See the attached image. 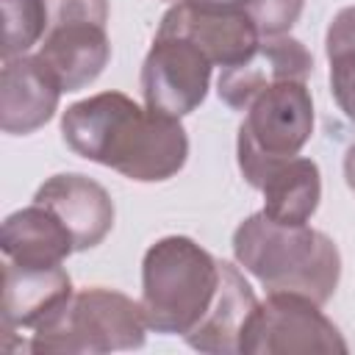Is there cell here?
I'll return each instance as SVG.
<instances>
[{
	"label": "cell",
	"instance_id": "6da1fadb",
	"mask_svg": "<svg viewBox=\"0 0 355 355\" xmlns=\"http://www.w3.org/2000/svg\"><path fill=\"white\" fill-rule=\"evenodd\" d=\"M61 136L75 155L139 183L169 180L189 158L180 119L141 108L122 92H100L72 103L61 114Z\"/></svg>",
	"mask_w": 355,
	"mask_h": 355
},
{
	"label": "cell",
	"instance_id": "7a4b0ae2",
	"mask_svg": "<svg viewBox=\"0 0 355 355\" xmlns=\"http://www.w3.org/2000/svg\"><path fill=\"white\" fill-rule=\"evenodd\" d=\"M233 255L261 280L266 294L288 291L324 305L341 277V255L330 236L305 225H283L263 211L247 216L233 233Z\"/></svg>",
	"mask_w": 355,
	"mask_h": 355
},
{
	"label": "cell",
	"instance_id": "3957f363",
	"mask_svg": "<svg viewBox=\"0 0 355 355\" xmlns=\"http://www.w3.org/2000/svg\"><path fill=\"white\" fill-rule=\"evenodd\" d=\"M219 272V261L194 239H158L141 261L139 302L147 327L166 336H186L211 308Z\"/></svg>",
	"mask_w": 355,
	"mask_h": 355
},
{
	"label": "cell",
	"instance_id": "277c9868",
	"mask_svg": "<svg viewBox=\"0 0 355 355\" xmlns=\"http://www.w3.org/2000/svg\"><path fill=\"white\" fill-rule=\"evenodd\" d=\"M147 319L141 302L128 294L92 286L67 302V308L31 333V352L100 355L116 349H139L144 344Z\"/></svg>",
	"mask_w": 355,
	"mask_h": 355
},
{
	"label": "cell",
	"instance_id": "5b68a950",
	"mask_svg": "<svg viewBox=\"0 0 355 355\" xmlns=\"http://www.w3.org/2000/svg\"><path fill=\"white\" fill-rule=\"evenodd\" d=\"M44 6L47 31L36 55L64 92H80L100 78L111 58L108 0H44Z\"/></svg>",
	"mask_w": 355,
	"mask_h": 355
},
{
	"label": "cell",
	"instance_id": "8992f818",
	"mask_svg": "<svg viewBox=\"0 0 355 355\" xmlns=\"http://www.w3.org/2000/svg\"><path fill=\"white\" fill-rule=\"evenodd\" d=\"M313 133V100L305 80H280L252 97L239 125V169L247 178L258 166L300 155Z\"/></svg>",
	"mask_w": 355,
	"mask_h": 355
},
{
	"label": "cell",
	"instance_id": "52a82bcc",
	"mask_svg": "<svg viewBox=\"0 0 355 355\" xmlns=\"http://www.w3.org/2000/svg\"><path fill=\"white\" fill-rule=\"evenodd\" d=\"M319 308V302L302 294H266L250 316L241 338V355H344V336Z\"/></svg>",
	"mask_w": 355,
	"mask_h": 355
},
{
	"label": "cell",
	"instance_id": "ba28073f",
	"mask_svg": "<svg viewBox=\"0 0 355 355\" xmlns=\"http://www.w3.org/2000/svg\"><path fill=\"white\" fill-rule=\"evenodd\" d=\"M211 69L214 64L194 42L172 33H155L141 64L144 105L175 119L191 114L208 94Z\"/></svg>",
	"mask_w": 355,
	"mask_h": 355
},
{
	"label": "cell",
	"instance_id": "9c48e42d",
	"mask_svg": "<svg viewBox=\"0 0 355 355\" xmlns=\"http://www.w3.org/2000/svg\"><path fill=\"white\" fill-rule=\"evenodd\" d=\"M313 72V55L305 44L288 33L261 36L258 47L241 64L225 67L216 80L219 100L233 111H247L255 94L280 80H308Z\"/></svg>",
	"mask_w": 355,
	"mask_h": 355
},
{
	"label": "cell",
	"instance_id": "30bf717a",
	"mask_svg": "<svg viewBox=\"0 0 355 355\" xmlns=\"http://www.w3.org/2000/svg\"><path fill=\"white\" fill-rule=\"evenodd\" d=\"M72 300V280L61 263L22 266L3 263V341L17 330H39Z\"/></svg>",
	"mask_w": 355,
	"mask_h": 355
},
{
	"label": "cell",
	"instance_id": "8fae6325",
	"mask_svg": "<svg viewBox=\"0 0 355 355\" xmlns=\"http://www.w3.org/2000/svg\"><path fill=\"white\" fill-rule=\"evenodd\" d=\"M155 33H172L194 42L208 55V61L222 69L250 58L261 42V33L247 11L194 8L189 3H175L161 17Z\"/></svg>",
	"mask_w": 355,
	"mask_h": 355
},
{
	"label": "cell",
	"instance_id": "7c38bea8",
	"mask_svg": "<svg viewBox=\"0 0 355 355\" xmlns=\"http://www.w3.org/2000/svg\"><path fill=\"white\" fill-rule=\"evenodd\" d=\"M61 86L39 55L3 61L0 72V128L11 136H28L47 125L58 108Z\"/></svg>",
	"mask_w": 355,
	"mask_h": 355
},
{
	"label": "cell",
	"instance_id": "4fadbf2b",
	"mask_svg": "<svg viewBox=\"0 0 355 355\" xmlns=\"http://www.w3.org/2000/svg\"><path fill=\"white\" fill-rule=\"evenodd\" d=\"M33 202L53 211L69 230L75 250L97 247L114 227V200L92 178L80 172H61L47 178Z\"/></svg>",
	"mask_w": 355,
	"mask_h": 355
},
{
	"label": "cell",
	"instance_id": "5bb4252c",
	"mask_svg": "<svg viewBox=\"0 0 355 355\" xmlns=\"http://www.w3.org/2000/svg\"><path fill=\"white\" fill-rule=\"evenodd\" d=\"M219 269H222L219 288L214 294L211 308L183 338L197 352L236 355V352H241V338H244V330L250 324V316H252L258 300H255L250 283L244 280V275L233 263L219 261Z\"/></svg>",
	"mask_w": 355,
	"mask_h": 355
},
{
	"label": "cell",
	"instance_id": "9a60e30c",
	"mask_svg": "<svg viewBox=\"0 0 355 355\" xmlns=\"http://www.w3.org/2000/svg\"><path fill=\"white\" fill-rule=\"evenodd\" d=\"M244 180L263 194V214L283 225H305L322 200L319 166L302 155L269 161Z\"/></svg>",
	"mask_w": 355,
	"mask_h": 355
},
{
	"label": "cell",
	"instance_id": "2e32d148",
	"mask_svg": "<svg viewBox=\"0 0 355 355\" xmlns=\"http://www.w3.org/2000/svg\"><path fill=\"white\" fill-rule=\"evenodd\" d=\"M0 250L6 261L22 266H55L69 252H75V241L53 211L33 202L6 216Z\"/></svg>",
	"mask_w": 355,
	"mask_h": 355
},
{
	"label": "cell",
	"instance_id": "e0dca14e",
	"mask_svg": "<svg viewBox=\"0 0 355 355\" xmlns=\"http://www.w3.org/2000/svg\"><path fill=\"white\" fill-rule=\"evenodd\" d=\"M330 61V89L338 108L355 122V6L341 8L324 36Z\"/></svg>",
	"mask_w": 355,
	"mask_h": 355
},
{
	"label": "cell",
	"instance_id": "ac0fdd59",
	"mask_svg": "<svg viewBox=\"0 0 355 355\" xmlns=\"http://www.w3.org/2000/svg\"><path fill=\"white\" fill-rule=\"evenodd\" d=\"M3 8V61L25 55L44 39L47 6L44 0H0Z\"/></svg>",
	"mask_w": 355,
	"mask_h": 355
},
{
	"label": "cell",
	"instance_id": "d6986e66",
	"mask_svg": "<svg viewBox=\"0 0 355 355\" xmlns=\"http://www.w3.org/2000/svg\"><path fill=\"white\" fill-rule=\"evenodd\" d=\"M302 6L305 0H250L244 11L261 36H283L300 19Z\"/></svg>",
	"mask_w": 355,
	"mask_h": 355
},
{
	"label": "cell",
	"instance_id": "ffe728a7",
	"mask_svg": "<svg viewBox=\"0 0 355 355\" xmlns=\"http://www.w3.org/2000/svg\"><path fill=\"white\" fill-rule=\"evenodd\" d=\"M194 8H214V11H244L250 0H180Z\"/></svg>",
	"mask_w": 355,
	"mask_h": 355
},
{
	"label": "cell",
	"instance_id": "44dd1931",
	"mask_svg": "<svg viewBox=\"0 0 355 355\" xmlns=\"http://www.w3.org/2000/svg\"><path fill=\"white\" fill-rule=\"evenodd\" d=\"M344 178H347V186L355 191V144L344 155Z\"/></svg>",
	"mask_w": 355,
	"mask_h": 355
},
{
	"label": "cell",
	"instance_id": "7402d4cb",
	"mask_svg": "<svg viewBox=\"0 0 355 355\" xmlns=\"http://www.w3.org/2000/svg\"><path fill=\"white\" fill-rule=\"evenodd\" d=\"M166 3H180V0H166Z\"/></svg>",
	"mask_w": 355,
	"mask_h": 355
}]
</instances>
